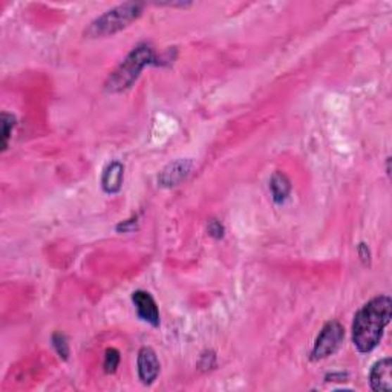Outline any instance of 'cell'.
Here are the masks:
<instances>
[{"instance_id": "obj_1", "label": "cell", "mask_w": 392, "mask_h": 392, "mask_svg": "<svg viewBox=\"0 0 392 392\" xmlns=\"http://www.w3.org/2000/svg\"><path fill=\"white\" fill-rule=\"evenodd\" d=\"M392 317V301L388 294L371 299L355 312L353 322V342L360 353L367 354L379 346L385 328Z\"/></svg>"}, {"instance_id": "obj_2", "label": "cell", "mask_w": 392, "mask_h": 392, "mask_svg": "<svg viewBox=\"0 0 392 392\" xmlns=\"http://www.w3.org/2000/svg\"><path fill=\"white\" fill-rule=\"evenodd\" d=\"M151 65H161V58L156 57L155 49L151 45L141 43L130 51L115 71L109 75L104 88L110 94L123 92L137 82L143 69Z\"/></svg>"}, {"instance_id": "obj_3", "label": "cell", "mask_w": 392, "mask_h": 392, "mask_svg": "<svg viewBox=\"0 0 392 392\" xmlns=\"http://www.w3.org/2000/svg\"><path fill=\"white\" fill-rule=\"evenodd\" d=\"M143 8L144 5L138 2L121 4L97 17L89 25V28L84 31V34L92 39L114 36L115 32L127 28L130 23L135 22L141 15Z\"/></svg>"}, {"instance_id": "obj_4", "label": "cell", "mask_w": 392, "mask_h": 392, "mask_svg": "<svg viewBox=\"0 0 392 392\" xmlns=\"http://www.w3.org/2000/svg\"><path fill=\"white\" fill-rule=\"evenodd\" d=\"M345 339V329L337 320L327 322L325 327L322 328L320 334L316 339L315 348H312L311 359L312 360H324L327 357L333 355L339 348H341Z\"/></svg>"}, {"instance_id": "obj_5", "label": "cell", "mask_w": 392, "mask_h": 392, "mask_svg": "<svg viewBox=\"0 0 392 392\" xmlns=\"http://www.w3.org/2000/svg\"><path fill=\"white\" fill-rule=\"evenodd\" d=\"M138 377L144 385H152L160 374V360L158 355L151 346H143L138 353Z\"/></svg>"}, {"instance_id": "obj_6", "label": "cell", "mask_w": 392, "mask_h": 392, "mask_svg": "<svg viewBox=\"0 0 392 392\" xmlns=\"http://www.w3.org/2000/svg\"><path fill=\"white\" fill-rule=\"evenodd\" d=\"M191 169H194V161L184 158V160H177L170 164L165 165L158 175V182L163 187H175L178 186L182 179H186Z\"/></svg>"}, {"instance_id": "obj_7", "label": "cell", "mask_w": 392, "mask_h": 392, "mask_svg": "<svg viewBox=\"0 0 392 392\" xmlns=\"http://www.w3.org/2000/svg\"><path fill=\"white\" fill-rule=\"evenodd\" d=\"M132 302L137 308L138 317L152 327H160V311L151 293L137 290L132 294Z\"/></svg>"}, {"instance_id": "obj_8", "label": "cell", "mask_w": 392, "mask_h": 392, "mask_svg": "<svg viewBox=\"0 0 392 392\" xmlns=\"http://www.w3.org/2000/svg\"><path fill=\"white\" fill-rule=\"evenodd\" d=\"M369 383L372 391L385 392L392 389V362L389 357H385L374 363L369 372Z\"/></svg>"}, {"instance_id": "obj_9", "label": "cell", "mask_w": 392, "mask_h": 392, "mask_svg": "<svg viewBox=\"0 0 392 392\" xmlns=\"http://www.w3.org/2000/svg\"><path fill=\"white\" fill-rule=\"evenodd\" d=\"M125 181V164L120 161H112L103 170L101 187L109 195H115L123 187Z\"/></svg>"}, {"instance_id": "obj_10", "label": "cell", "mask_w": 392, "mask_h": 392, "mask_svg": "<svg viewBox=\"0 0 392 392\" xmlns=\"http://www.w3.org/2000/svg\"><path fill=\"white\" fill-rule=\"evenodd\" d=\"M270 191H272L273 201L276 204H282L291 194V181L284 172H274L270 179Z\"/></svg>"}, {"instance_id": "obj_11", "label": "cell", "mask_w": 392, "mask_h": 392, "mask_svg": "<svg viewBox=\"0 0 392 392\" xmlns=\"http://www.w3.org/2000/svg\"><path fill=\"white\" fill-rule=\"evenodd\" d=\"M120 360H121V357H120V351L117 350V348H108L106 353H104V363H103L104 372L106 374L117 372V369L120 367Z\"/></svg>"}, {"instance_id": "obj_12", "label": "cell", "mask_w": 392, "mask_h": 392, "mask_svg": "<svg viewBox=\"0 0 392 392\" xmlns=\"http://www.w3.org/2000/svg\"><path fill=\"white\" fill-rule=\"evenodd\" d=\"M0 120H2V151H6L8 141H10L11 132L15 126V117L8 114V112H4Z\"/></svg>"}, {"instance_id": "obj_13", "label": "cell", "mask_w": 392, "mask_h": 392, "mask_svg": "<svg viewBox=\"0 0 392 392\" xmlns=\"http://www.w3.org/2000/svg\"><path fill=\"white\" fill-rule=\"evenodd\" d=\"M52 346H54V350L57 351V354L62 357L63 360H68L69 357V343H68V339L65 334L62 333H56L52 334Z\"/></svg>"}, {"instance_id": "obj_14", "label": "cell", "mask_w": 392, "mask_h": 392, "mask_svg": "<svg viewBox=\"0 0 392 392\" xmlns=\"http://www.w3.org/2000/svg\"><path fill=\"white\" fill-rule=\"evenodd\" d=\"M207 232H208V234H210L212 238L221 239V238H224L225 229H224V225L220 221L212 220L210 222H208V225H207Z\"/></svg>"}, {"instance_id": "obj_15", "label": "cell", "mask_w": 392, "mask_h": 392, "mask_svg": "<svg viewBox=\"0 0 392 392\" xmlns=\"http://www.w3.org/2000/svg\"><path fill=\"white\" fill-rule=\"evenodd\" d=\"M357 251H359V256L362 259V263L363 265H371V251H369V247L367 246L365 242H360L359 244V247H357Z\"/></svg>"}, {"instance_id": "obj_16", "label": "cell", "mask_w": 392, "mask_h": 392, "mask_svg": "<svg viewBox=\"0 0 392 392\" xmlns=\"http://www.w3.org/2000/svg\"><path fill=\"white\" fill-rule=\"evenodd\" d=\"M135 229H137V216L130 217V220H126L117 225V232L120 233H129V232H134Z\"/></svg>"}, {"instance_id": "obj_17", "label": "cell", "mask_w": 392, "mask_h": 392, "mask_svg": "<svg viewBox=\"0 0 392 392\" xmlns=\"http://www.w3.org/2000/svg\"><path fill=\"white\" fill-rule=\"evenodd\" d=\"M201 362H206V365H203L201 368L204 369H210L216 365V355L213 351H207L206 354L201 355Z\"/></svg>"}]
</instances>
